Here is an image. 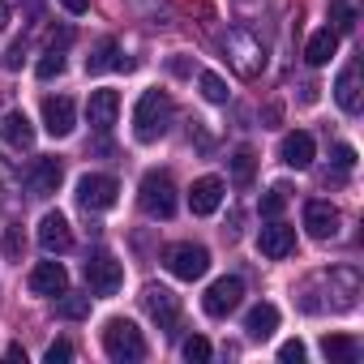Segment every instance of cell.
Instances as JSON below:
<instances>
[{
	"mask_svg": "<svg viewBox=\"0 0 364 364\" xmlns=\"http://www.w3.org/2000/svg\"><path fill=\"white\" fill-rule=\"evenodd\" d=\"M60 5H65V14H73V18H77V14H86V9H90V0H60Z\"/></svg>",
	"mask_w": 364,
	"mask_h": 364,
	"instance_id": "36",
	"label": "cell"
},
{
	"mask_svg": "<svg viewBox=\"0 0 364 364\" xmlns=\"http://www.w3.org/2000/svg\"><path fill=\"white\" fill-rule=\"evenodd\" d=\"M56 317H65V321H82V317H90V296H73L69 287L56 296Z\"/></svg>",
	"mask_w": 364,
	"mask_h": 364,
	"instance_id": "24",
	"label": "cell"
},
{
	"mask_svg": "<svg viewBox=\"0 0 364 364\" xmlns=\"http://www.w3.org/2000/svg\"><path fill=\"white\" fill-rule=\"evenodd\" d=\"M137 202L150 219H171L176 215V185L167 171H146L137 185Z\"/></svg>",
	"mask_w": 364,
	"mask_h": 364,
	"instance_id": "3",
	"label": "cell"
},
{
	"mask_svg": "<svg viewBox=\"0 0 364 364\" xmlns=\"http://www.w3.org/2000/svg\"><path fill=\"white\" fill-rule=\"evenodd\" d=\"M304 232L313 240H334L338 236V210L330 202H304Z\"/></svg>",
	"mask_w": 364,
	"mask_h": 364,
	"instance_id": "16",
	"label": "cell"
},
{
	"mask_svg": "<svg viewBox=\"0 0 364 364\" xmlns=\"http://www.w3.org/2000/svg\"><path fill=\"white\" fill-rule=\"evenodd\" d=\"M274 330H279V309H274V304H266V300H262V304H253V309H249V317H245V334H249L253 343H266Z\"/></svg>",
	"mask_w": 364,
	"mask_h": 364,
	"instance_id": "20",
	"label": "cell"
},
{
	"mask_svg": "<svg viewBox=\"0 0 364 364\" xmlns=\"http://www.w3.org/2000/svg\"><path fill=\"white\" fill-rule=\"evenodd\" d=\"M279 360H283V364H304V343H300V338H287V343L279 347Z\"/></svg>",
	"mask_w": 364,
	"mask_h": 364,
	"instance_id": "33",
	"label": "cell"
},
{
	"mask_svg": "<svg viewBox=\"0 0 364 364\" xmlns=\"http://www.w3.org/2000/svg\"><path fill=\"white\" fill-rule=\"evenodd\" d=\"M9 18H14V9L5 5V0H0V31H9Z\"/></svg>",
	"mask_w": 364,
	"mask_h": 364,
	"instance_id": "37",
	"label": "cell"
},
{
	"mask_svg": "<svg viewBox=\"0 0 364 364\" xmlns=\"http://www.w3.org/2000/svg\"><path fill=\"white\" fill-rule=\"evenodd\" d=\"M351 26H355V14H351V5H347V0H334V5H330V31L347 35Z\"/></svg>",
	"mask_w": 364,
	"mask_h": 364,
	"instance_id": "28",
	"label": "cell"
},
{
	"mask_svg": "<svg viewBox=\"0 0 364 364\" xmlns=\"http://www.w3.org/2000/svg\"><path fill=\"white\" fill-rule=\"evenodd\" d=\"M253 171H257V159H253V150H236L232 154V180L245 189V185H253Z\"/></svg>",
	"mask_w": 364,
	"mask_h": 364,
	"instance_id": "26",
	"label": "cell"
},
{
	"mask_svg": "<svg viewBox=\"0 0 364 364\" xmlns=\"http://www.w3.org/2000/svg\"><path fill=\"white\" fill-rule=\"evenodd\" d=\"M35 73H39L43 82H52V77H60V73H65V52H60V48H48V52L39 56V65H35Z\"/></svg>",
	"mask_w": 364,
	"mask_h": 364,
	"instance_id": "27",
	"label": "cell"
},
{
	"mask_svg": "<svg viewBox=\"0 0 364 364\" xmlns=\"http://www.w3.org/2000/svg\"><path fill=\"white\" fill-rule=\"evenodd\" d=\"M321 351H326V360H334V364H351L355 360V338H347V334H326L321 338Z\"/></svg>",
	"mask_w": 364,
	"mask_h": 364,
	"instance_id": "25",
	"label": "cell"
},
{
	"mask_svg": "<svg viewBox=\"0 0 364 364\" xmlns=\"http://www.w3.org/2000/svg\"><path fill=\"white\" fill-rule=\"evenodd\" d=\"M141 309L150 313V321L159 330H171L180 321V296L171 287H159V283H146L141 287Z\"/></svg>",
	"mask_w": 364,
	"mask_h": 364,
	"instance_id": "8",
	"label": "cell"
},
{
	"mask_svg": "<svg viewBox=\"0 0 364 364\" xmlns=\"http://www.w3.org/2000/svg\"><path fill=\"white\" fill-rule=\"evenodd\" d=\"M338 52V31H330V26H321V31H313V39L304 43V60L313 65V69H321V65H330V56Z\"/></svg>",
	"mask_w": 364,
	"mask_h": 364,
	"instance_id": "22",
	"label": "cell"
},
{
	"mask_svg": "<svg viewBox=\"0 0 364 364\" xmlns=\"http://www.w3.org/2000/svg\"><path fill=\"white\" fill-rule=\"evenodd\" d=\"M65 287H69V274H65L60 262H39L31 270V291L35 296H60Z\"/></svg>",
	"mask_w": 364,
	"mask_h": 364,
	"instance_id": "18",
	"label": "cell"
},
{
	"mask_svg": "<svg viewBox=\"0 0 364 364\" xmlns=\"http://www.w3.org/2000/svg\"><path fill=\"white\" fill-rule=\"evenodd\" d=\"M82 274H86V287H90V296H116L120 291V283H124V266L107 253V249H95V253H86V266H82Z\"/></svg>",
	"mask_w": 364,
	"mask_h": 364,
	"instance_id": "4",
	"label": "cell"
},
{
	"mask_svg": "<svg viewBox=\"0 0 364 364\" xmlns=\"http://www.w3.org/2000/svg\"><path fill=\"white\" fill-rule=\"evenodd\" d=\"M283 206H287V189H283V185H274V189L262 198V219H279V215H283Z\"/></svg>",
	"mask_w": 364,
	"mask_h": 364,
	"instance_id": "31",
	"label": "cell"
},
{
	"mask_svg": "<svg viewBox=\"0 0 364 364\" xmlns=\"http://www.w3.org/2000/svg\"><path fill=\"white\" fill-rule=\"evenodd\" d=\"M202 95L206 103H228V82L219 73H202Z\"/></svg>",
	"mask_w": 364,
	"mask_h": 364,
	"instance_id": "30",
	"label": "cell"
},
{
	"mask_svg": "<svg viewBox=\"0 0 364 364\" xmlns=\"http://www.w3.org/2000/svg\"><path fill=\"white\" fill-rule=\"evenodd\" d=\"M120 116V95L116 90H90V103H86V120L95 133H107Z\"/></svg>",
	"mask_w": 364,
	"mask_h": 364,
	"instance_id": "15",
	"label": "cell"
},
{
	"mask_svg": "<svg viewBox=\"0 0 364 364\" xmlns=\"http://www.w3.org/2000/svg\"><path fill=\"white\" fill-rule=\"evenodd\" d=\"M334 103H338L347 116L360 112V65H355V60L338 73V82H334Z\"/></svg>",
	"mask_w": 364,
	"mask_h": 364,
	"instance_id": "19",
	"label": "cell"
},
{
	"mask_svg": "<svg viewBox=\"0 0 364 364\" xmlns=\"http://www.w3.org/2000/svg\"><path fill=\"white\" fill-rule=\"evenodd\" d=\"M240 300H245V283H240L236 274H223V279H215V283L206 287L202 309H206L210 317H228V313L240 309Z\"/></svg>",
	"mask_w": 364,
	"mask_h": 364,
	"instance_id": "9",
	"label": "cell"
},
{
	"mask_svg": "<svg viewBox=\"0 0 364 364\" xmlns=\"http://www.w3.org/2000/svg\"><path fill=\"white\" fill-rule=\"evenodd\" d=\"M43 129H48L52 137H69V133L77 129V107H73V99H65V95L43 99Z\"/></svg>",
	"mask_w": 364,
	"mask_h": 364,
	"instance_id": "13",
	"label": "cell"
},
{
	"mask_svg": "<svg viewBox=\"0 0 364 364\" xmlns=\"http://www.w3.org/2000/svg\"><path fill=\"white\" fill-rule=\"evenodd\" d=\"M69 360H73V347H69V343H65V338H60V343H52V347H48V364H69Z\"/></svg>",
	"mask_w": 364,
	"mask_h": 364,
	"instance_id": "34",
	"label": "cell"
},
{
	"mask_svg": "<svg viewBox=\"0 0 364 364\" xmlns=\"http://www.w3.org/2000/svg\"><path fill=\"white\" fill-rule=\"evenodd\" d=\"M180 355H185L189 364H206V360H210V343H206L202 334H193V338H185V347H180Z\"/></svg>",
	"mask_w": 364,
	"mask_h": 364,
	"instance_id": "29",
	"label": "cell"
},
{
	"mask_svg": "<svg viewBox=\"0 0 364 364\" xmlns=\"http://www.w3.org/2000/svg\"><path fill=\"white\" fill-rule=\"evenodd\" d=\"M257 249H262V257H270V262L291 257V253H296V228H287L283 219H266V228L257 232Z\"/></svg>",
	"mask_w": 364,
	"mask_h": 364,
	"instance_id": "11",
	"label": "cell"
},
{
	"mask_svg": "<svg viewBox=\"0 0 364 364\" xmlns=\"http://www.w3.org/2000/svg\"><path fill=\"white\" fill-rule=\"evenodd\" d=\"M219 206H223V180H219V176L193 180V189H189V210H193L198 219H206V215H215Z\"/></svg>",
	"mask_w": 364,
	"mask_h": 364,
	"instance_id": "14",
	"label": "cell"
},
{
	"mask_svg": "<svg viewBox=\"0 0 364 364\" xmlns=\"http://www.w3.org/2000/svg\"><path fill=\"white\" fill-rule=\"evenodd\" d=\"M334 163H338V171H351V163H355V150H351V146H334Z\"/></svg>",
	"mask_w": 364,
	"mask_h": 364,
	"instance_id": "35",
	"label": "cell"
},
{
	"mask_svg": "<svg viewBox=\"0 0 364 364\" xmlns=\"http://www.w3.org/2000/svg\"><path fill=\"white\" fill-rule=\"evenodd\" d=\"M60 176H65L60 159H35L31 171H26V189H31V198H52V193L60 189Z\"/></svg>",
	"mask_w": 364,
	"mask_h": 364,
	"instance_id": "12",
	"label": "cell"
},
{
	"mask_svg": "<svg viewBox=\"0 0 364 364\" xmlns=\"http://www.w3.org/2000/svg\"><path fill=\"white\" fill-rule=\"evenodd\" d=\"M116 193H120V185L112 176H103V171H86L82 180H77V206L82 210H112L116 206Z\"/></svg>",
	"mask_w": 364,
	"mask_h": 364,
	"instance_id": "7",
	"label": "cell"
},
{
	"mask_svg": "<svg viewBox=\"0 0 364 364\" xmlns=\"http://www.w3.org/2000/svg\"><path fill=\"white\" fill-rule=\"evenodd\" d=\"M0 137H5L14 150H31L35 146V124L26 112H9L5 120H0Z\"/></svg>",
	"mask_w": 364,
	"mask_h": 364,
	"instance_id": "21",
	"label": "cell"
},
{
	"mask_svg": "<svg viewBox=\"0 0 364 364\" xmlns=\"http://www.w3.org/2000/svg\"><path fill=\"white\" fill-rule=\"evenodd\" d=\"M39 249H43L48 257H60V253L73 249V228H69V219H65L60 210H48V215L39 219Z\"/></svg>",
	"mask_w": 364,
	"mask_h": 364,
	"instance_id": "10",
	"label": "cell"
},
{
	"mask_svg": "<svg viewBox=\"0 0 364 364\" xmlns=\"http://www.w3.org/2000/svg\"><path fill=\"white\" fill-rule=\"evenodd\" d=\"M163 262H167V270H171L176 279H185V283H193V279H202V274L210 270V249H202V245L185 240V245H171Z\"/></svg>",
	"mask_w": 364,
	"mask_h": 364,
	"instance_id": "6",
	"label": "cell"
},
{
	"mask_svg": "<svg viewBox=\"0 0 364 364\" xmlns=\"http://www.w3.org/2000/svg\"><path fill=\"white\" fill-rule=\"evenodd\" d=\"M313 154H317V146H313V137H309L304 129H296V133H287V137L279 141V159H283L287 167H296V171H304V167L313 163Z\"/></svg>",
	"mask_w": 364,
	"mask_h": 364,
	"instance_id": "17",
	"label": "cell"
},
{
	"mask_svg": "<svg viewBox=\"0 0 364 364\" xmlns=\"http://www.w3.org/2000/svg\"><path fill=\"white\" fill-rule=\"evenodd\" d=\"M107 69H124L116 39H103V43H99V48L86 56V73H107Z\"/></svg>",
	"mask_w": 364,
	"mask_h": 364,
	"instance_id": "23",
	"label": "cell"
},
{
	"mask_svg": "<svg viewBox=\"0 0 364 364\" xmlns=\"http://www.w3.org/2000/svg\"><path fill=\"white\" fill-rule=\"evenodd\" d=\"M22 249H26L22 228H18V223H14V228H5V257H9V262H22Z\"/></svg>",
	"mask_w": 364,
	"mask_h": 364,
	"instance_id": "32",
	"label": "cell"
},
{
	"mask_svg": "<svg viewBox=\"0 0 364 364\" xmlns=\"http://www.w3.org/2000/svg\"><path fill=\"white\" fill-rule=\"evenodd\" d=\"M223 52H228V60L236 65L240 77H257V73L266 69V52H262V43H257L249 31H228Z\"/></svg>",
	"mask_w": 364,
	"mask_h": 364,
	"instance_id": "5",
	"label": "cell"
},
{
	"mask_svg": "<svg viewBox=\"0 0 364 364\" xmlns=\"http://www.w3.org/2000/svg\"><path fill=\"white\" fill-rule=\"evenodd\" d=\"M171 116H176L171 95H163V90H146V95L137 99V107H133V137H137L141 146H150V141L167 137Z\"/></svg>",
	"mask_w": 364,
	"mask_h": 364,
	"instance_id": "1",
	"label": "cell"
},
{
	"mask_svg": "<svg viewBox=\"0 0 364 364\" xmlns=\"http://www.w3.org/2000/svg\"><path fill=\"white\" fill-rule=\"evenodd\" d=\"M103 351L120 364H133V360H146V338L129 317H112L103 326Z\"/></svg>",
	"mask_w": 364,
	"mask_h": 364,
	"instance_id": "2",
	"label": "cell"
}]
</instances>
